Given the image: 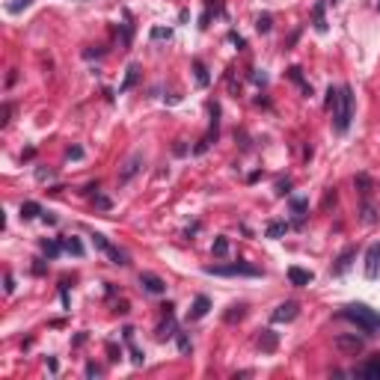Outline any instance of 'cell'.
I'll list each match as a JSON object with an SVG mask.
<instances>
[{"label":"cell","instance_id":"obj_2","mask_svg":"<svg viewBox=\"0 0 380 380\" xmlns=\"http://www.w3.org/2000/svg\"><path fill=\"white\" fill-rule=\"evenodd\" d=\"M350 119H354V89L342 87L339 104L333 107V128H336L339 134H345L347 128H350Z\"/></svg>","mask_w":380,"mask_h":380},{"label":"cell","instance_id":"obj_15","mask_svg":"<svg viewBox=\"0 0 380 380\" xmlns=\"http://www.w3.org/2000/svg\"><path fill=\"white\" fill-rule=\"evenodd\" d=\"M60 243H63V250H66V253H71V256H77V259L84 256V243L77 241L74 235H66V238H60Z\"/></svg>","mask_w":380,"mask_h":380},{"label":"cell","instance_id":"obj_23","mask_svg":"<svg viewBox=\"0 0 380 380\" xmlns=\"http://www.w3.org/2000/svg\"><path fill=\"white\" fill-rule=\"evenodd\" d=\"M270 27H274V15H270V12H261V15L256 18V30H259V33H270Z\"/></svg>","mask_w":380,"mask_h":380},{"label":"cell","instance_id":"obj_8","mask_svg":"<svg viewBox=\"0 0 380 380\" xmlns=\"http://www.w3.org/2000/svg\"><path fill=\"white\" fill-rule=\"evenodd\" d=\"M377 274H380V241L371 243L368 253H365V277L377 279Z\"/></svg>","mask_w":380,"mask_h":380},{"label":"cell","instance_id":"obj_20","mask_svg":"<svg viewBox=\"0 0 380 380\" xmlns=\"http://www.w3.org/2000/svg\"><path fill=\"white\" fill-rule=\"evenodd\" d=\"M39 247H42V253H45L48 259H57V256H60V250H63V243L48 241V238H42V241H39Z\"/></svg>","mask_w":380,"mask_h":380},{"label":"cell","instance_id":"obj_37","mask_svg":"<svg viewBox=\"0 0 380 380\" xmlns=\"http://www.w3.org/2000/svg\"><path fill=\"white\" fill-rule=\"evenodd\" d=\"M87 377H101V365L87 363Z\"/></svg>","mask_w":380,"mask_h":380},{"label":"cell","instance_id":"obj_39","mask_svg":"<svg viewBox=\"0 0 380 380\" xmlns=\"http://www.w3.org/2000/svg\"><path fill=\"white\" fill-rule=\"evenodd\" d=\"M173 36V30H164V27H155L152 30V39H170Z\"/></svg>","mask_w":380,"mask_h":380},{"label":"cell","instance_id":"obj_13","mask_svg":"<svg viewBox=\"0 0 380 380\" xmlns=\"http://www.w3.org/2000/svg\"><path fill=\"white\" fill-rule=\"evenodd\" d=\"M312 270H303V267H288V282L297 285V288H303V285H309L312 282Z\"/></svg>","mask_w":380,"mask_h":380},{"label":"cell","instance_id":"obj_46","mask_svg":"<svg viewBox=\"0 0 380 380\" xmlns=\"http://www.w3.org/2000/svg\"><path fill=\"white\" fill-rule=\"evenodd\" d=\"M84 193H87V196H92V193H98V181H89L87 187H84Z\"/></svg>","mask_w":380,"mask_h":380},{"label":"cell","instance_id":"obj_28","mask_svg":"<svg viewBox=\"0 0 380 380\" xmlns=\"http://www.w3.org/2000/svg\"><path fill=\"white\" fill-rule=\"evenodd\" d=\"M339 92H342V87H330L327 89V98H324V107H327V110H333V107L339 104Z\"/></svg>","mask_w":380,"mask_h":380},{"label":"cell","instance_id":"obj_21","mask_svg":"<svg viewBox=\"0 0 380 380\" xmlns=\"http://www.w3.org/2000/svg\"><path fill=\"white\" fill-rule=\"evenodd\" d=\"M360 217H363V223H377L380 217H377V208L371 205V202H363V208H360Z\"/></svg>","mask_w":380,"mask_h":380},{"label":"cell","instance_id":"obj_45","mask_svg":"<svg viewBox=\"0 0 380 380\" xmlns=\"http://www.w3.org/2000/svg\"><path fill=\"white\" fill-rule=\"evenodd\" d=\"M229 39H232V42L238 45V51H241V48H247V42H243V39H241L238 33H229Z\"/></svg>","mask_w":380,"mask_h":380},{"label":"cell","instance_id":"obj_1","mask_svg":"<svg viewBox=\"0 0 380 380\" xmlns=\"http://www.w3.org/2000/svg\"><path fill=\"white\" fill-rule=\"evenodd\" d=\"M339 315H342L345 321H350L363 336H377L380 333V315L374 309H368L365 303H350V306H345Z\"/></svg>","mask_w":380,"mask_h":380},{"label":"cell","instance_id":"obj_47","mask_svg":"<svg viewBox=\"0 0 380 380\" xmlns=\"http://www.w3.org/2000/svg\"><path fill=\"white\" fill-rule=\"evenodd\" d=\"M42 220H45L48 226H53V223H57V214H51V211H45V214H42Z\"/></svg>","mask_w":380,"mask_h":380},{"label":"cell","instance_id":"obj_41","mask_svg":"<svg viewBox=\"0 0 380 380\" xmlns=\"http://www.w3.org/2000/svg\"><path fill=\"white\" fill-rule=\"evenodd\" d=\"M36 178H39V181H48V178H53V170H36Z\"/></svg>","mask_w":380,"mask_h":380},{"label":"cell","instance_id":"obj_27","mask_svg":"<svg viewBox=\"0 0 380 380\" xmlns=\"http://www.w3.org/2000/svg\"><path fill=\"white\" fill-rule=\"evenodd\" d=\"M354 184L360 187V193H368V190L374 187V181H371V175H365V173H360L357 178H354Z\"/></svg>","mask_w":380,"mask_h":380},{"label":"cell","instance_id":"obj_30","mask_svg":"<svg viewBox=\"0 0 380 380\" xmlns=\"http://www.w3.org/2000/svg\"><path fill=\"white\" fill-rule=\"evenodd\" d=\"M214 256H217V259L229 256V241H226V238H217V241H214Z\"/></svg>","mask_w":380,"mask_h":380},{"label":"cell","instance_id":"obj_18","mask_svg":"<svg viewBox=\"0 0 380 380\" xmlns=\"http://www.w3.org/2000/svg\"><path fill=\"white\" fill-rule=\"evenodd\" d=\"M288 77H291L294 84H297V87L303 89V95L309 98V95H312V87L306 84V80H303V71H300V66H291V69H288Z\"/></svg>","mask_w":380,"mask_h":380},{"label":"cell","instance_id":"obj_29","mask_svg":"<svg viewBox=\"0 0 380 380\" xmlns=\"http://www.w3.org/2000/svg\"><path fill=\"white\" fill-rule=\"evenodd\" d=\"M107 256H110V261H113V264H128V256L122 253L119 247H110V250H107Z\"/></svg>","mask_w":380,"mask_h":380},{"label":"cell","instance_id":"obj_36","mask_svg":"<svg viewBox=\"0 0 380 380\" xmlns=\"http://www.w3.org/2000/svg\"><path fill=\"white\" fill-rule=\"evenodd\" d=\"M33 0H15V3H9V12H21V9H27Z\"/></svg>","mask_w":380,"mask_h":380},{"label":"cell","instance_id":"obj_11","mask_svg":"<svg viewBox=\"0 0 380 380\" xmlns=\"http://www.w3.org/2000/svg\"><path fill=\"white\" fill-rule=\"evenodd\" d=\"M324 9H327V3H324V0H318V3L312 6V27H315V33H327V18H324Z\"/></svg>","mask_w":380,"mask_h":380},{"label":"cell","instance_id":"obj_16","mask_svg":"<svg viewBox=\"0 0 380 380\" xmlns=\"http://www.w3.org/2000/svg\"><path fill=\"white\" fill-rule=\"evenodd\" d=\"M137 84H140V66H128V74H125V84L119 87V95L128 92V89H134Z\"/></svg>","mask_w":380,"mask_h":380},{"label":"cell","instance_id":"obj_49","mask_svg":"<svg viewBox=\"0 0 380 380\" xmlns=\"http://www.w3.org/2000/svg\"><path fill=\"white\" fill-rule=\"evenodd\" d=\"M205 3H208V6H211V3H214V0H205Z\"/></svg>","mask_w":380,"mask_h":380},{"label":"cell","instance_id":"obj_31","mask_svg":"<svg viewBox=\"0 0 380 380\" xmlns=\"http://www.w3.org/2000/svg\"><path fill=\"white\" fill-rule=\"evenodd\" d=\"M175 339H178V350H181V354H190V339H187V333H175Z\"/></svg>","mask_w":380,"mask_h":380},{"label":"cell","instance_id":"obj_12","mask_svg":"<svg viewBox=\"0 0 380 380\" xmlns=\"http://www.w3.org/2000/svg\"><path fill=\"white\" fill-rule=\"evenodd\" d=\"M208 309H211V300H208L205 294H199V297L193 300V306H190L187 318H190V321H199V318H205V315H208Z\"/></svg>","mask_w":380,"mask_h":380},{"label":"cell","instance_id":"obj_43","mask_svg":"<svg viewBox=\"0 0 380 380\" xmlns=\"http://www.w3.org/2000/svg\"><path fill=\"white\" fill-rule=\"evenodd\" d=\"M173 152H175V155H178V157H181V155H187V146H184V143H181V140H175Z\"/></svg>","mask_w":380,"mask_h":380},{"label":"cell","instance_id":"obj_5","mask_svg":"<svg viewBox=\"0 0 380 380\" xmlns=\"http://www.w3.org/2000/svg\"><path fill=\"white\" fill-rule=\"evenodd\" d=\"M297 315H300V303H294V300H285V303H279L277 309H274L270 321H274V324H288V321H294Z\"/></svg>","mask_w":380,"mask_h":380},{"label":"cell","instance_id":"obj_42","mask_svg":"<svg viewBox=\"0 0 380 380\" xmlns=\"http://www.w3.org/2000/svg\"><path fill=\"white\" fill-rule=\"evenodd\" d=\"M9 116H12V104H3V119H0V125H9Z\"/></svg>","mask_w":380,"mask_h":380},{"label":"cell","instance_id":"obj_44","mask_svg":"<svg viewBox=\"0 0 380 380\" xmlns=\"http://www.w3.org/2000/svg\"><path fill=\"white\" fill-rule=\"evenodd\" d=\"M107 350H110V360H113V363H116V360L122 357V350H119L116 345H107Z\"/></svg>","mask_w":380,"mask_h":380},{"label":"cell","instance_id":"obj_25","mask_svg":"<svg viewBox=\"0 0 380 380\" xmlns=\"http://www.w3.org/2000/svg\"><path fill=\"white\" fill-rule=\"evenodd\" d=\"M243 315H247V306H243V303H238V306H229V312H226V321H229V324H235V321H241Z\"/></svg>","mask_w":380,"mask_h":380},{"label":"cell","instance_id":"obj_48","mask_svg":"<svg viewBox=\"0 0 380 380\" xmlns=\"http://www.w3.org/2000/svg\"><path fill=\"white\" fill-rule=\"evenodd\" d=\"M253 80H256V84H267V74H259V71H253Z\"/></svg>","mask_w":380,"mask_h":380},{"label":"cell","instance_id":"obj_50","mask_svg":"<svg viewBox=\"0 0 380 380\" xmlns=\"http://www.w3.org/2000/svg\"><path fill=\"white\" fill-rule=\"evenodd\" d=\"M330 3H339V0H330Z\"/></svg>","mask_w":380,"mask_h":380},{"label":"cell","instance_id":"obj_32","mask_svg":"<svg viewBox=\"0 0 380 380\" xmlns=\"http://www.w3.org/2000/svg\"><path fill=\"white\" fill-rule=\"evenodd\" d=\"M95 208H101V211H110V208H113L110 196H104V193H95Z\"/></svg>","mask_w":380,"mask_h":380},{"label":"cell","instance_id":"obj_33","mask_svg":"<svg viewBox=\"0 0 380 380\" xmlns=\"http://www.w3.org/2000/svg\"><path fill=\"white\" fill-rule=\"evenodd\" d=\"M92 243H95V247H98V250H104V253H107V250H110V247H113V243L107 241V238H104V235H98V232H95V235H92Z\"/></svg>","mask_w":380,"mask_h":380},{"label":"cell","instance_id":"obj_14","mask_svg":"<svg viewBox=\"0 0 380 380\" xmlns=\"http://www.w3.org/2000/svg\"><path fill=\"white\" fill-rule=\"evenodd\" d=\"M279 345V339H277V333L274 330H261L259 333V347H261V354H274Z\"/></svg>","mask_w":380,"mask_h":380},{"label":"cell","instance_id":"obj_19","mask_svg":"<svg viewBox=\"0 0 380 380\" xmlns=\"http://www.w3.org/2000/svg\"><path fill=\"white\" fill-rule=\"evenodd\" d=\"M193 71H196V84H199V87H208V84H211L208 69H205V63H202V60H193Z\"/></svg>","mask_w":380,"mask_h":380},{"label":"cell","instance_id":"obj_34","mask_svg":"<svg viewBox=\"0 0 380 380\" xmlns=\"http://www.w3.org/2000/svg\"><path fill=\"white\" fill-rule=\"evenodd\" d=\"M306 208H309V202H306V199H291V211H294V214H300V217H303V211H306Z\"/></svg>","mask_w":380,"mask_h":380},{"label":"cell","instance_id":"obj_10","mask_svg":"<svg viewBox=\"0 0 380 380\" xmlns=\"http://www.w3.org/2000/svg\"><path fill=\"white\" fill-rule=\"evenodd\" d=\"M350 374H354V377H380V354H374L368 363L360 365V368H354Z\"/></svg>","mask_w":380,"mask_h":380},{"label":"cell","instance_id":"obj_38","mask_svg":"<svg viewBox=\"0 0 380 380\" xmlns=\"http://www.w3.org/2000/svg\"><path fill=\"white\" fill-rule=\"evenodd\" d=\"M288 190H291V181L285 178V181H279V184H277V196H288Z\"/></svg>","mask_w":380,"mask_h":380},{"label":"cell","instance_id":"obj_40","mask_svg":"<svg viewBox=\"0 0 380 380\" xmlns=\"http://www.w3.org/2000/svg\"><path fill=\"white\" fill-rule=\"evenodd\" d=\"M3 288H6V294L15 291V279H12V274H6V277H3Z\"/></svg>","mask_w":380,"mask_h":380},{"label":"cell","instance_id":"obj_51","mask_svg":"<svg viewBox=\"0 0 380 380\" xmlns=\"http://www.w3.org/2000/svg\"><path fill=\"white\" fill-rule=\"evenodd\" d=\"M377 9H380V0H377Z\"/></svg>","mask_w":380,"mask_h":380},{"label":"cell","instance_id":"obj_26","mask_svg":"<svg viewBox=\"0 0 380 380\" xmlns=\"http://www.w3.org/2000/svg\"><path fill=\"white\" fill-rule=\"evenodd\" d=\"M131 39H134V24H131V18L125 15V21H122V45L128 48V45H131Z\"/></svg>","mask_w":380,"mask_h":380},{"label":"cell","instance_id":"obj_22","mask_svg":"<svg viewBox=\"0 0 380 380\" xmlns=\"http://www.w3.org/2000/svg\"><path fill=\"white\" fill-rule=\"evenodd\" d=\"M39 214H45L39 202H24V205H21V217H24V220H33V217H39Z\"/></svg>","mask_w":380,"mask_h":380},{"label":"cell","instance_id":"obj_17","mask_svg":"<svg viewBox=\"0 0 380 380\" xmlns=\"http://www.w3.org/2000/svg\"><path fill=\"white\" fill-rule=\"evenodd\" d=\"M175 333H178V327H175V318H173V315H167V321L157 327V339H160V342H164V339H173Z\"/></svg>","mask_w":380,"mask_h":380},{"label":"cell","instance_id":"obj_6","mask_svg":"<svg viewBox=\"0 0 380 380\" xmlns=\"http://www.w3.org/2000/svg\"><path fill=\"white\" fill-rule=\"evenodd\" d=\"M354 259H357V243H350V247H345V250L339 253V259H336V264H333V274H336V277L347 274L350 264H354Z\"/></svg>","mask_w":380,"mask_h":380},{"label":"cell","instance_id":"obj_4","mask_svg":"<svg viewBox=\"0 0 380 380\" xmlns=\"http://www.w3.org/2000/svg\"><path fill=\"white\" fill-rule=\"evenodd\" d=\"M363 345L365 342L357 336V333H345V336H336V339H333V347L342 350V354H360Z\"/></svg>","mask_w":380,"mask_h":380},{"label":"cell","instance_id":"obj_24","mask_svg":"<svg viewBox=\"0 0 380 380\" xmlns=\"http://www.w3.org/2000/svg\"><path fill=\"white\" fill-rule=\"evenodd\" d=\"M285 232H288V223H282V220H274V223L267 226V232H264V235H267V238H282Z\"/></svg>","mask_w":380,"mask_h":380},{"label":"cell","instance_id":"obj_35","mask_svg":"<svg viewBox=\"0 0 380 380\" xmlns=\"http://www.w3.org/2000/svg\"><path fill=\"white\" fill-rule=\"evenodd\" d=\"M66 157H69V160H80V157H84V149H80V146H71L69 152H66Z\"/></svg>","mask_w":380,"mask_h":380},{"label":"cell","instance_id":"obj_9","mask_svg":"<svg viewBox=\"0 0 380 380\" xmlns=\"http://www.w3.org/2000/svg\"><path fill=\"white\" fill-rule=\"evenodd\" d=\"M140 167H143V155H131L125 164H122V173H119V181L122 184H128L134 175L140 173Z\"/></svg>","mask_w":380,"mask_h":380},{"label":"cell","instance_id":"obj_7","mask_svg":"<svg viewBox=\"0 0 380 380\" xmlns=\"http://www.w3.org/2000/svg\"><path fill=\"white\" fill-rule=\"evenodd\" d=\"M140 285H143V291H149V294H167V282L157 274H149V270L140 274Z\"/></svg>","mask_w":380,"mask_h":380},{"label":"cell","instance_id":"obj_3","mask_svg":"<svg viewBox=\"0 0 380 380\" xmlns=\"http://www.w3.org/2000/svg\"><path fill=\"white\" fill-rule=\"evenodd\" d=\"M205 274L214 277H261V270L256 264H247V261H232V264H208Z\"/></svg>","mask_w":380,"mask_h":380}]
</instances>
